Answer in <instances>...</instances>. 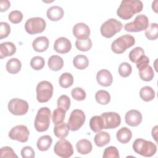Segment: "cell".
Returning a JSON list of instances; mask_svg holds the SVG:
<instances>
[{
	"label": "cell",
	"mask_w": 158,
	"mask_h": 158,
	"mask_svg": "<svg viewBox=\"0 0 158 158\" xmlns=\"http://www.w3.org/2000/svg\"><path fill=\"white\" fill-rule=\"evenodd\" d=\"M118 71L119 75L121 77L123 78H126L130 76V74L131 73L132 67L130 64H128V62H124L120 64Z\"/></svg>",
	"instance_id": "74e56055"
},
{
	"label": "cell",
	"mask_w": 158,
	"mask_h": 158,
	"mask_svg": "<svg viewBox=\"0 0 158 158\" xmlns=\"http://www.w3.org/2000/svg\"><path fill=\"white\" fill-rule=\"evenodd\" d=\"M70 99L65 94H62L57 99V105L58 107H60L67 111L70 106Z\"/></svg>",
	"instance_id": "60d3db41"
},
{
	"label": "cell",
	"mask_w": 158,
	"mask_h": 158,
	"mask_svg": "<svg viewBox=\"0 0 158 158\" xmlns=\"http://www.w3.org/2000/svg\"><path fill=\"white\" fill-rule=\"evenodd\" d=\"M149 63V59L148 58V57H147L145 55L142 56L136 62V67L139 69L140 68L148 65Z\"/></svg>",
	"instance_id": "7dc6e473"
},
{
	"label": "cell",
	"mask_w": 158,
	"mask_h": 158,
	"mask_svg": "<svg viewBox=\"0 0 158 158\" xmlns=\"http://www.w3.org/2000/svg\"><path fill=\"white\" fill-rule=\"evenodd\" d=\"M132 146L136 154L146 157L154 156L157 151V146L154 143L142 138L135 139Z\"/></svg>",
	"instance_id": "7a4b0ae2"
},
{
	"label": "cell",
	"mask_w": 158,
	"mask_h": 158,
	"mask_svg": "<svg viewBox=\"0 0 158 158\" xmlns=\"http://www.w3.org/2000/svg\"><path fill=\"white\" fill-rule=\"evenodd\" d=\"M22 68V63L17 58L10 59L6 63V70L10 74H16L20 72Z\"/></svg>",
	"instance_id": "d4e9b609"
},
{
	"label": "cell",
	"mask_w": 158,
	"mask_h": 158,
	"mask_svg": "<svg viewBox=\"0 0 158 158\" xmlns=\"http://www.w3.org/2000/svg\"><path fill=\"white\" fill-rule=\"evenodd\" d=\"M0 156L1 157H16L18 156L15 154V152L9 146H4L1 148L0 150Z\"/></svg>",
	"instance_id": "f6af8a7d"
},
{
	"label": "cell",
	"mask_w": 158,
	"mask_h": 158,
	"mask_svg": "<svg viewBox=\"0 0 158 158\" xmlns=\"http://www.w3.org/2000/svg\"><path fill=\"white\" fill-rule=\"evenodd\" d=\"M142 114L138 110H128L125 115V123L131 127H137L142 122Z\"/></svg>",
	"instance_id": "2e32d148"
},
{
	"label": "cell",
	"mask_w": 158,
	"mask_h": 158,
	"mask_svg": "<svg viewBox=\"0 0 158 158\" xmlns=\"http://www.w3.org/2000/svg\"><path fill=\"white\" fill-rule=\"evenodd\" d=\"M143 8V4L139 0H123L117 9V14L123 20H128L140 12Z\"/></svg>",
	"instance_id": "6da1fadb"
},
{
	"label": "cell",
	"mask_w": 158,
	"mask_h": 158,
	"mask_svg": "<svg viewBox=\"0 0 158 158\" xmlns=\"http://www.w3.org/2000/svg\"><path fill=\"white\" fill-rule=\"evenodd\" d=\"M10 6V2L8 0H2L0 1V11H6Z\"/></svg>",
	"instance_id": "c3c4849f"
},
{
	"label": "cell",
	"mask_w": 158,
	"mask_h": 158,
	"mask_svg": "<svg viewBox=\"0 0 158 158\" xmlns=\"http://www.w3.org/2000/svg\"><path fill=\"white\" fill-rule=\"evenodd\" d=\"M51 117V110L47 107H41L35 117L34 126L38 132L46 131L50 125V119Z\"/></svg>",
	"instance_id": "3957f363"
},
{
	"label": "cell",
	"mask_w": 158,
	"mask_h": 158,
	"mask_svg": "<svg viewBox=\"0 0 158 158\" xmlns=\"http://www.w3.org/2000/svg\"><path fill=\"white\" fill-rule=\"evenodd\" d=\"M95 99L98 103L101 105H106L110 101V95L106 90H99L95 94Z\"/></svg>",
	"instance_id": "1f68e13d"
},
{
	"label": "cell",
	"mask_w": 158,
	"mask_h": 158,
	"mask_svg": "<svg viewBox=\"0 0 158 158\" xmlns=\"http://www.w3.org/2000/svg\"><path fill=\"white\" fill-rule=\"evenodd\" d=\"M76 148L78 153L82 155H86L92 151V144L87 139H82L76 143Z\"/></svg>",
	"instance_id": "7402d4cb"
},
{
	"label": "cell",
	"mask_w": 158,
	"mask_h": 158,
	"mask_svg": "<svg viewBox=\"0 0 158 158\" xmlns=\"http://www.w3.org/2000/svg\"><path fill=\"white\" fill-rule=\"evenodd\" d=\"M143 55H144V51L142 48L138 46L133 49L129 52L128 57L132 62L136 63V62Z\"/></svg>",
	"instance_id": "f35d334b"
},
{
	"label": "cell",
	"mask_w": 158,
	"mask_h": 158,
	"mask_svg": "<svg viewBox=\"0 0 158 158\" xmlns=\"http://www.w3.org/2000/svg\"><path fill=\"white\" fill-rule=\"evenodd\" d=\"M16 50V46L13 43L10 41L2 43L0 44V58L11 56L15 53Z\"/></svg>",
	"instance_id": "ffe728a7"
},
{
	"label": "cell",
	"mask_w": 158,
	"mask_h": 158,
	"mask_svg": "<svg viewBox=\"0 0 158 158\" xmlns=\"http://www.w3.org/2000/svg\"><path fill=\"white\" fill-rule=\"evenodd\" d=\"M145 36L149 40H155L158 37V25L156 23L149 25L145 30Z\"/></svg>",
	"instance_id": "836d02e7"
},
{
	"label": "cell",
	"mask_w": 158,
	"mask_h": 158,
	"mask_svg": "<svg viewBox=\"0 0 158 158\" xmlns=\"http://www.w3.org/2000/svg\"><path fill=\"white\" fill-rule=\"evenodd\" d=\"M45 64L44 59L41 56H35L31 58L30 60V66L31 67L35 70H41Z\"/></svg>",
	"instance_id": "8d00e7d4"
},
{
	"label": "cell",
	"mask_w": 158,
	"mask_h": 158,
	"mask_svg": "<svg viewBox=\"0 0 158 158\" xmlns=\"http://www.w3.org/2000/svg\"><path fill=\"white\" fill-rule=\"evenodd\" d=\"M66 114V110L62 108L58 107L56 108L52 113V120L54 124H57L60 122H62L65 119Z\"/></svg>",
	"instance_id": "d590c367"
},
{
	"label": "cell",
	"mask_w": 158,
	"mask_h": 158,
	"mask_svg": "<svg viewBox=\"0 0 158 158\" xmlns=\"http://www.w3.org/2000/svg\"><path fill=\"white\" fill-rule=\"evenodd\" d=\"M89 127L92 131L98 133L104 129V123L101 116H93L89 120Z\"/></svg>",
	"instance_id": "f546056e"
},
{
	"label": "cell",
	"mask_w": 158,
	"mask_h": 158,
	"mask_svg": "<svg viewBox=\"0 0 158 158\" xmlns=\"http://www.w3.org/2000/svg\"><path fill=\"white\" fill-rule=\"evenodd\" d=\"M30 131L27 126L19 125L14 127L9 132V137L13 140L25 143L28 139Z\"/></svg>",
	"instance_id": "7c38bea8"
},
{
	"label": "cell",
	"mask_w": 158,
	"mask_h": 158,
	"mask_svg": "<svg viewBox=\"0 0 158 158\" xmlns=\"http://www.w3.org/2000/svg\"><path fill=\"white\" fill-rule=\"evenodd\" d=\"M28 102L22 99L14 98L9 101L8 103L9 111L14 115H23L28 110Z\"/></svg>",
	"instance_id": "30bf717a"
},
{
	"label": "cell",
	"mask_w": 158,
	"mask_h": 158,
	"mask_svg": "<svg viewBox=\"0 0 158 158\" xmlns=\"http://www.w3.org/2000/svg\"><path fill=\"white\" fill-rule=\"evenodd\" d=\"M92 46H93L92 41L89 38L85 40L77 39L75 41L76 48L81 51H83V52L88 51L90 50Z\"/></svg>",
	"instance_id": "e575fe53"
},
{
	"label": "cell",
	"mask_w": 158,
	"mask_h": 158,
	"mask_svg": "<svg viewBox=\"0 0 158 158\" xmlns=\"http://www.w3.org/2000/svg\"><path fill=\"white\" fill-rule=\"evenodd\" d=\"M131 131L127 127H122L116 133L117 139L122 144L128 143L131 139Z\"/></svg>",
	"instance_id": "603a6c76"
},
{
	"label": "cell",
	"mask_w": 158,
	"mask_h": 158,
	"mask_svg": "<svg viewBox=\"0 0 158 158\" xmlns=\"http://www.w3.org/2000/svg\"><path fill=\"white\" fill-rule=\"evenodd\" d=\"M139 70V75L141 79L145 81H151L154 76V71L151 66L149 64L146 65Z\"/></svg>",
	"instance_id": "83f0119b"
},
{
	"label": "cell",
	"mask_w": 158,
	"mask_h": 158,
	"mask_svg": "<svg viewBox=\"0 0 158 158\" xmlns=\"http://www.w3.org/2000/svg\"><path fill=\"white\" fill-rule=\"evenodd\" d=\"M135 43V38L130 35L125 34L112 41L111 44V49L115 54H122L128 48L133 46Z\"/></svg>",
	"instance_id": "277c9868"
},
{
	"label": "cell",
	"mask_w": 158,
	"mask_h": 158,
	"mask_svg": "<svg viewBox=\"0 0 158 158\" xmlns=\"http://www.w3.org/2000/svg\"><path fill=\"white\" fill-rule=\"evenodd\" d=\"M71 95L72 98L78 101H81L85 99L86 94L85 91L80 87H76L71 91Z\"/></svg>",
	"instance_id": "ab89813d"
},
{
	"label": "cell",
	"mask_w": 158,
	"mask_h": 158,
	"mask_svg": "<svg viewBox=\"0 0 158 158\" xmlns=\"http://www.w3.org/2000/svg\"><path fill=\"white\" fill-rule=\"evenodd\" d=\"M10 33V27L6 22H0V39L7 38Z\"/></svg>",
	"instance_id": "ee69618b"
},
{
	"label": "cell",
	"mask_w": 158,
	"mask_h": 158,
	"mask_svg": "<svg viewBox=\"0 0 158 158\" xmlns=\"http://www.w3.org/2000/svg\"><path fill=\"white\" fill-rule=\"evenodd\" d=\"M69 129L67 127V123L64 122L56 124L53 130L55 136L60 139L67 137L69 135Z\"/></svg>",
	"instance_id": "484cf974"
},
{
	"label": "cell",
	"mask_w": 158,
	"mask_h": 158,
	"mask_svg": "<svg viewBox=\"0 0 158 158\" xmlns=\"http://www.w3.org/2000/svg\"><path fill=\"white\" fill-rule=\"evenodd\" d=\"M21 156L23 158H33L35 157V151L31 146H25L21 149Z\"/></svg>",
	"instance_id": "bcb514c9"
},
{
	"label": "cell",
	"mask_w": 158,
	"mask_h": 158,
	"mask_svg": "<svg viewBox=\"0 0 158 158\" xmlns=\"http://www.w3.org/2000/svg\"><path fill=\"white\" fill-rule=\"evenodd\" d=\"M52 142V138L49 135L41 136V137H40V138H38L37 141V148L41 151H46L51 147Z\"/></svg>",
	"instance_id": "4316f807"
},
{
	"label": "cell",
	"mask_w": 158,
	"mask_h": 158,
	"mask_svg": "<svg viewBox=\"0 0 158 158\" xmlns=\"http://www.w3.org/2000/svg\"><path fill=\"white\" fill-rule=\"evenodd\" d=\"M96 80L99 85L107 87L112 83L113 77L110 72L108 70L101 69L96 74Z\"/></svg>",
	"instance_id": "e0dca14e"
},
{
	"label": "cell",
	"mask_w": 158,
	"mask_h": 158,
	"mask_svg": "<svg viewBox=\"0 0 158 158\" xmlns=\"http://www.w3.org/2000/svg\"><path fill=\"white\" fill-rule=\"evenodd\" d=\"M53 48L54 51L60 54H65L69 52L72 49L70 41L65 37H60L56 40Z\"/></svg>",
	"instance_id": "9a60e30c"
},
{
	"label": "cell",
	"mask_w": 158,
	"mask_h": 158,
	"mask_svg": "<svg viewBox=\"0 0 158 158\" xmlns=\"http://www.w3.org/2000/svg\"><path fill=\"white\" fill-rule=\"evenodd\" d=\"M73 34L78 40L88 39L90 35V28L85 23H77L73 27Z\"/></svg>",
	"instance_id": "5bb4252c"
},
{
	"label": "cell",
	"mask_w": 158,
	"mask_h": 158,
	"mask_svg": "<svg viewBox=\"0 0 158 158\" xmlns=\"http://www.w3.org/2000/svg\"><path fill=\"white\" fill-rule=\"evenodd\" d=\"M139 96L144 101L149 102L154 99L155 91L151 86H145L141 88L139 91Z\"/></svg>",
	"instance_id": "f1b7e54d"
},
{
	"label": "cell",
	"mask_w": 158,
	"mask_h": 158,
	"mask_svg": "<svg viewBox=\"0 0 158 158\" xmlns=\"http://www.w3.org/2000/svg\"><path fill=\"white\" fill-rule=\"evenodd\" d=\"M54 88L48 81H41L38 83L36 88V99L39 102L44 103L49 101L53 94Z\"/></svg>",
	"instance_id": "8992f818"
},
{
	"label": "cell",
	"mask_w": 158,
	"mask_h": 158,
	"mask_svg": "<svg viewBox=\"0 0 158 158\" xmlns=\"http://www.w3.org/2000/svg\"><path fill=\"white\" fill-rule=\"evenodd\" d=\"M49 41L47 37L44 36H38L35 39L32 43L33 49L38 52H42L46 51L49 47Z\"/></svg>",
	"instance_id": "ac0fdd59"
},
{
	"label": "cell",
	"mask_w": 158,
	"mask_h": 158,
	"mask_svg": "<svg viewBox=\"0 0 158 158\" xmlns=\"http://www.w3.org/2000/svg\"><path fill=\"white\" fill-rule=\"evenodd\" d=\"M149 26V20L144 14L138 15L133 22L127 23L124 25V29L128 32H139L146 30Z\"/></svg>",
	"instance_id": "52a82bcc"
},
{
	"label": "cell",
	"mask_w": 158,
	"mask_h": 158,
	"mask_svg": "<svg viewBox=\"0 0 158 158\" xmlns=\"http://www.w3.org/2000/svg\"><path fill=\"white\" fill-rule=\"evenodd\" d=\"M110 141V136L109 133L106 131H99L94 137L95 144L99 148L107 145Z\"/></svg>",
	"instance_id": "cb8c5ba5"
},
{
	"label": "cell",
	"mask_w": 158,
	"mask_h": 158,
	"mask_svg": "<svg viewBox=\"0 0 158 158\" xmlns=\"http://www.w3.org/2000/svg\"><path fill=\"white\" fill-rule=\"evenodd\" d=\"M73 64L77 69L84 70L88 66L89 60L86 56L79 54L74 57L73 60Z\"/></svg>",
	"instance_id": "4dcf8cb0"
},
{
	"label": "cell",
	"mask_w": 158,
	"mask_h": 158,
	"mask_svg": "<svg viewBox=\"0 0 158 158\" xmlns=\"http://www.w3.org/2000/svg\"><path fill=\"white\" fill-rule=\"evenodd\" d=\"M101 116L104 123V129L115 128L120 125L121 117L117 112H104Z\"/></svg>",
	"instance_id": "4fadbf2b"
},
{
	"label": "cell",
	"mask_w": 158,
	"mask_h": 158,
	"mask_svg": "<svg viewBox=\"0 0 158 158\" xmlns=\"http://www.w3.org/2000/svg\"><path fill=\"white\" fill-rule=\"evenodd\" d=\"M119 152L117 148L115 146H109L106 148L103 152V158H119Z\"/></svg>",
	"instance_id": "b9f144b4"
},
{
	"label": "cell",
	"mask_w": 158,
	"mask_h": 158,
	"mask_svg": "<svg viewBox=\"0 0 158 158\" xmlns=\"http://www.w3.org/2000/svg\"><path fill=\"white\" fill-rule=\"evenodd\" d=\"M8 19L12 23L17 24L22 22L23 19V14L20 10H12L9 14Z\"/></svg>",
	"instance_id": "7bdbcfd3"
},
{
	"label": "cell",
	"mask_w": 158,
	"mask_h": 158,
	"mask_svg": "<svg viewBox=\"0 0 158 158\" xmlns=\"http://www.w3.org/2000/svg\"><path fill=\"white\" fill-rule=\"evenodd\" d=\"M59 83L62 88H69L73 83V77L72 75L69 72L63 73L59 77Z\"/></svg>",
	"instance_id": "d6a6232c"
},
{
	"label": "cell",
	"mask_w": 158,
	"mask_h": 158,
	"mask_svg": "<svg viewBox=\"0 0 158 158\" xmlns=\"http://www.w3.org/2000/svg\"><path fill=\"white\" fill-rule=\"evenodd\" d=\"M54 153L62 158H68L73 154L72 144L67 139L62 138L58 140L54 147Z\"/></svg>",
	"instance_id": "8fae6325"
},
{
	"label": "cell",
	"mask_w": 158,
	"mask_h": 158,
	"mask_svg": "<svg viewBox=\"0 0 158 158\" xmlns=\"http://www.w3.org/2000/svg\"><path fill=\"white\" fill-rule=\"evenodd\" d=\"M48 65L49 68L52 71H59L62 69L64 66V60L61 57L57 55L51 56L48 61Z\"/></svg>",
	"instance_id": "44dd1931"
},
{
	"label": "cell",
	"mask_w": 158,
	"mask_h": 158,
	"mask_svg": "<svg viewBox=\"0 0 158 158\" xmlns=\"http://www.w3.org/2000/svg\"><path fill=\"white\" fill-rule=\"evenodd\" d=\"M46 27L45 20L39 17L30 18L25 23V30L30 35L41 33L44 31Z\"/></svg>",
	"instance_id": "ba28073f"
},
{
	"label": "cell",
	"mask_w": 158,
	"mask_h": 158,
	"mask_svg": "<svg viewBox=\"0 0 158 158\" xmlns=\"http://www.w3.org/2000/svg\"><path fill=\"white\" fill-rule=\"evenodd\" d=\"M46 15L50 20L56 22L60 20L63 17L64 11L60 6H53L48 9Z\"/></svg>",
	"instance_id": "d6986e66"
},
{
	"label": "cell",
	"mask_w": 158,
	"mask_h": 158,
	"mask_svg": "<svg viewBox=\"0 0 158 158\" xmlns=\"http://www.w3.org/2000/svg\"><path fill=\"white\" fill-rule=\"evenodd\" d=\"M151 133H152V136L153 137V138L155 139L156 142L157 143V126H155L154 128H152V131H151Z\"/></svg>",
	"instance_id": "681fc988"
},
{
	"label": "cell",
	"mask_w": 158,
	"mask_h": 158,
	"mask_svg": "<svg viewBox=\"0 0 158 158\" xmlns=\"http://www.w3.org/2000/svg\"><path fill=\"white\" fill-rule=\"evenodd\" d=\"M85 118V114L82 110L74 109L70 113L67 123L69 129L72 131H77L84 124Z\"/></svg>",
	"instance_id": "9c48e42d"
},
{
	"label": "cell",
	"mask_w": 158,
	"mask_h": 158,
	"mask_svg": "<svg viewBox=\"0 0 158 158\" xmlns=\"http://www.w3.org/2000/svg\"><path fill=\"white\" fill-rule=\"evenodd\" d=\"M123 25L115 19H109L104 22L100 28V31L104 37L110 38L121 31Z\"/></svg>",
	"instance_id": "5b68a950"
}]
</instances>
